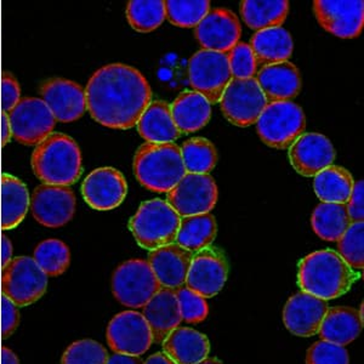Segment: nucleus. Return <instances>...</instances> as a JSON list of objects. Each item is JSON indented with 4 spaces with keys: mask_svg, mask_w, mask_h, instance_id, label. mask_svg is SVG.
Masks as SVG:
<instances>
[{
    "mask_svg": "<svg viewBox=\"0 0 364 364\" xmlns=\"http://www.w3.org/2000/svg\"><path fill=\"white\" fill-rule=\"evenodd\" d=\"M181 216L163 199H151L141 204L129 221V228L137 245L146 250H156L175 243Z\"/></svg>",
    "mask_w": 364,
    "mask_h": 364,
    "instance_id": "5",
    "label": "nucleus"
},
{
    "mask_svg": "<svg viewBox=\"0 0 364 364\" xmlns=\"http://www.w3.org/2000/svg\"><path fill=\"white\" fill-rule=\"evenodd\" d=\"M166 18L171 25L181 28H192L210 11L208 0H168L166 1Z\"/></svg>",
    "mask_w": 364,
    "mask_h": 364,
    "instance_id": "38",
    "label": "nucleus"
},
{
    "mask_svg": "<svg viewBox=\"0 0 364 364\" xmlns=\"http://www.w3.org/2000/svg\"><path fill=\"white\" fill-rule=\"evenodd\" d=\"M161 348L175 364H198L209 356L210 343L203 333L178 327L166 336Z\"/></svg>",
    "mask_w": 364,
    "mask_h": 364,
    "instance_id": "25",
    "label": "nucleus"
},
{
    "mask_svg": "<svg viewBox=\"0 0 364 364\" xmlns=\"http://www.w3.org/2000/svg\"><path fill=\"white\" fill-rule=\"evenodd\" d=\"M48 289V276L33 257H14L1 269V294L17 307L32 305L43 298Z\"/></svg>",
    "mask_w": 364,
    "mask_h": 364,
    "instance_id": "7",
    "label": "nucleus"
},
{
    "mask_svg": "<svg viewBox=\"0 0 364 364\" xmlns=\"http://www.w3.org/2000/svg\"><path fill=\"white\" fill-rule=\"evenodd\" d=\"M106 339L114 353L140 357L154 343V336L142 314L124 311L108 323Z\"/></svg>",
    "mask_w": 364,
    "mask_h": 364,
    "instance_id": "12",
    "label": "nucleus"
},
{
    "mask_svg": "<svg viewBox=\"0 0 364 364\" xmlns=\"http://www.w3.org/2000/svg\"><path fill=\"white\" fill-rule=\"evenodd\" d=\"M193 252L178 243L164 245L149 252V262L161 288L178 289L185 286Z\"/></svg>",
    "mask_w": 364,
    "mask_h": 364,
    "instance_id": "22",
    "label": "nucleus"
},
{
    "mask_svg": "<svg viewBox=\"0 0 364 364\" xmlns=\"http://www.w3.org/2000/svg\"><path fill=\"white\" fill-rule=\"evenodd\" d=\"M242 28L238 17L228 9L210 10L198 25L195 36L203 50L228 54L240 41Z\"/></svg>",
    "mask_w": 364,
    "mask_h": 364,
    "instance_id": "19",
    "label": "nucleus"
},
{
    "mask_svg": "<svg viewBox=\"0 0 364 364\" xmlns=\"http://www.w3.org/2000/svg\"><path fill=\"white\" fill-rule=\"evenodd\" d=\"M108 357L107 350L95 340H79L63 352L61 364H107Z\"/></svg>",
    "mask_w": 364,
    "mask_h": 364,
    "instance_id": "40",
    "label": "nucleus"
},
{
    "mask_svg": "<svg viewBox=\"0 0 364 364\" xmlns=\"http://www.w3.org/2000/svg\"><path fill=\"white\" fill-rule=\"evenodd\" d=\"M33 260L48 277H58L70 267V248L63 240H43L34 250Z\"/></svg>",
    "mask_w": 364,
    "mask_h": 364,
    "instance_id": "37",
    "label": "nucleus"
},
{
    "mask_svg": "<svg viewBox=\"0 0 364 364\" xmlns=\"http://www.w3.org/2000/svg\"><path fill=\"white\" fill-rule=\"evenodd\" d=\"M170 111L180 134H192L209 123L211 105L196 91H182L170 105Z\"/></svg>",
    "mask_w": 364,
    "mask_h": 364,
    "instance_id": "27",
    "label": "nucleus"
},
{
    "mask_svg": "<svg viewBox=\"0 0 364 364\" xmlns=\"http://www.w3.org/2000/svg\"><path fill=\"white\" fill-rule=\"evenodd\" d=\"M13 243L8 237H1V269L13 260Z\"/></svg>",
    "mask_w": 364,
    "mask_h": 364,
    "instance_id": "48",
    "label": "nucleus"
},
{
    "mask_svg": "<svg viewBox=\"0 0 364 364\" xmlns=\"http://www.w3.org/2000/svg\"><path fill=\"white\" fill-rule=\"evenodd\" d=\"M305 129V113L291 101L267 104L257 122L259 136L265 145L272 149H289Z\"/></svg>",
    "mask_w": 364,
    "mask_h": 364,
    "instance_id": "6",
    "label": "nucleus"
},
{
    "mask_svg": "<svg viewBox=\"0 0 364 364\" xmlns=\"http://www.w3.org/2000/svg\"><path fill=\"white\" fill-rule=\"evenodd\" d=\"M240 15L254 31L282 27L289 13L287 0H245L240 3Z\"/></svg>",
    "mask_w": 364,
    "mask_h": 364,
    "instance_id": "31",
    "label": "nucleus"
},
{
    "mask_svg": "<svg viewBox=\"0 0 364 364\" xmlns=\"http://www.w3.org/2000/svg\"><path fill=\"white\" fill-rule=\"evenodd\" d=\"M328 309L327 301L300 291L287 301L283 322L291 334L310 338L318 334Z\"/></svg>",
    "mask_w": 364,
    "mask_h": 364,
    "instance_id": "21",
    "label": "nucleus"
},
{
    "mask_svg": "<svg viewBox=\"0 0 364 364\" xmlns=\"http://www.w3.org/2000/svg\"><path fill=\"white\" fill-rule=\"evenodd\" d=\"M39 92L55 119L61 123H72L87 111L85 90L72 80L48 79L43 82Z\"/></svg>",
    "mask_w": 364,
    "mask_h": 364,
    "instance_id": "18",
    "label": "nucleus"
},
{
    "mask_svg": "<svg viewBox=\"0 0 364 364\" xmlns=\"http://www.w3.org/2000/svg\"><path fill=\"white\" fill-rule=\"evenodd\" d=\"M290 164L298 174L315 178L323 169L333 166L336 149L322 134H302L289 147Z\"/></svg>",
    "mask_w": 364,
    "mask_h": 364,
    "instance_id": "20",
    "label": "nucleus"
},
{
    "mask_svg": "<svg viewBox=\"0 0 364 364\" xmlns=\"http://www.w3.org/2000/svg\"><path fill=\"white\" fill-rule=\"evenodd\" d=\"M360 277V272L352 269L339 252L331 249L312 252L299 264L301 291L324 301L346 294Z\"/></svg>",
    "mask_w": 364,
    "mask_h": 364,
    "instance_id": "2",
    "label": "nucleus"
},
{
    "mask_svg": "<svg viewBox=\"0 0 364 364\" xmlns=\"http://www.w3.org/2000/svg\"><path fill=\"white\" fill-rule=\"evenodd\" d=\"M228 277V257L221 249L210 245L192 257L185 287L202 298H214L224 288Z\"/></svg>",
    "mask_w": 364,
    "mask_h": 364,
    "instance_id": "14",
    "label": "nucleus"
},
{
    "mask_svg": "<svg viewBox=\"0 0 364 364\" xmlns=\"http://www.w3.org/2000/svg\"><path fill=\"white\" fill-rule=\"evenodd\" d=\"M306 364H350V356L343 346L319 340L309 348Z\"/></svg>",
    "mask_w": 364,
    "mask_h": 364,
    "instance_id": "43",
    "label": "nucleus"
},
{
    "mask_svg": "<svg viewBox=\"0 0 364 364\" xmlns=\"http://www.w3.org/2000/svg\"><path fill=\"white\" fill-rule=\"evenodd\" d=\"M43 185L70 187L83 173L78 144L66 134L53 133L37 145L31 158Z\"/></svg>",
    "mask_w": 364,
    "mask_h": 364,
    "instance_id": "3",
    "label": "nucleus"
},
{
    "mask_svg": "<svg viewBox=\"0 0 364 364\" xmlns=\"http://www.w3.org/2000/svg\"><path fill=\"white\" fill-rule=\"evenodd\" d=\"M267 104L291 101L301 90V75L294 63H274L257 70L254 77Z\"/></svg>",
    "mask_w": 364,
    "mask_h": 364,
    "instance_id": "23",
    "label": "nucleus"
},
{
    "mask_svg": "<svg viewBox=\"0 0 364 364\" xmlns=\"http://www.w3.org/2000/svg\"><path fill=\"white\" fill-rule=\"evenodd\" d=\"M149 262L134 259L117 267L112 277V293L124 306L141 309L161 290Z\"/></svg>",
    "mask_w": 364,
    "mask_h": 364,
    "instance_id": "8",
    "label": "nucleus"
},
{
    "mask_svg": "<svg viewBox=\"0 0 364 364\" xmlns=\"http://www.w3.org/2000/svg\"><path fill=\"white\" fill-rule=\"evenodd\" d=\"M21 96V87L10 72H3L1 75V108L3 112L10 113L18 104Z\"/></svg>",
    "mask_w": 364,
    "mask_h": 364,
    "instance_id": "44",
    "label": "nucleus"
},
{
    "mask_svg": "<svg viewBox=\"0 0 364 364\" xmlns=\"http://www.w3.org/2000/svg\"><path fill=\"white\" fill-rule=\"evenodd\" d=\"M218 202V186L209 174H190L168 192L166 203L181 218L207 214Z\"/></svg>",
    "mask_w": 364,
    "mask_h": 364,
    "instance_id": "11",
    "label": "nucleus"
},
{
    "mask_svg": "<svg viewBox=\"0 0 364 364\" xmlns=\"http://www.w3.org/2000/svg\"><path fill=\"white\" fill-rule=\"evenodd\" d=\"M87 108L95 122L119 130L136 127L152 102V90L140 70L111 63L91 75L85 89Z\"/></svg>",
    "mask_w": 364,
    "mask_h": 364,
    "instance_id": "1",
    "label": "nucleus"
},
{
    "mask_svg": "<svg viewBox=\"0 0 364 364\" xmlns=\"http://www.w3.org/2000/svg\"><path fill=\"white\" fill-rule=\"evenodd\" d=\"M198 364H224L221 360H218V358H207V360H202V362H199Z\"/></svg>",
    "mask_w": 364,
    "mask_h": 364,
    "instance_id": "52",
    "label": "nucleus"
},
{
    "mask_svg": "<svg viewBox=\"0 0 364 364\" xmlns=\"http://www.w3.org/2000/svg\"><path fill=\"white\" fill-rule=\"evenodd\" d=\"M1 364H20V360L13 350L3 346L1 348Z\"/></svg>",
    "mask_w": 364,
    "mask_h": 364,
    "instance_id": "50",
    "label": "nucleus"
},
{
    "mask_svg": "<svg viewBox=\"0 0 364 364\" xmlns=\"http://www.w3.org/2000/svg\"><path fill=\"white\" fill-rule=\"evenodd\" d=\"M31 198L25 183L10 174L1 175V228L14 230L21 224Z\"/></svg>",
    "mask_w": 364,
    "mask_h": 364,
    "instance_id": "30",
    "label": "nucleus"
},
{
    "mask_svg": "<svg viewBox=\"0 0 364 364\" xmlns=\"http://www.w3.org/2000/svg\"><path fill=\"white\" fill-rule=\"evenodd\" d=\"M134 174L147 190L168 193L186 175L181 149L175 142H146L134 157Z\"/></svg>",
    "mask_w": 364,
    "mask_h": 364,
    "instance_id": "4",
    "label": "nucleus"
},
{
    "mask_svg": "<svg viewBox=\"0 0 364 364\" xmlns=\"http://www.w3.org/2000/svg\"><path fill=\"white\" fill-rule=\"evenodd\" d=\"M363 329L360 312L352 307L340 306L328 309L323 318L318 334L321 340L345 346L356 340Z\"/></svg>",
    "mask_w": 364,
    "mask_h": 364,
    "instance_id": "28",
    "label": "nucleus"
},
{
    "mask_svg": "<svg viewBox=\"0 0 364 364\" xmlns=\"http://www.w3.org/2000/svg\"><path fill=\"white\" fill-rule=\"evenodd\" d=\"M348 218L351 224L363 223L364 218V182L363 180L355 182L352 188L351 197L346 203Z\"/></svg>",
    "mask_w": 364,
    "mask_h": 364,
    "instance_id": "46",
    "label": "nucleus"
},
{
    "mask_svg": "<svg viewBox=\"0 0 364 364\" xmlns=\"http://www.w3.org/2000/svg\"><path fill=\"white\" fill-rule=\"evenodd\" d=\"M355 181L348 170L331 166L316 175L314 188L323 203L346 204L351 197Z\"/></svg>",
    "mask_w": 364,
    "mask_h": 364,
    "instance_id": "33",
    "label": "nucleus"
},
{
    "mask_svg": "<svg viewBox=\"0 0 364 364\" xmlns=\"http://www.w3.org/2000/svg\"><path fill=\"white\" fill-rule=\"evenodd\" d=\"M144 364H175L164 352H157L149 356Z\"/></svg>",
    "mask_w": 364,
    "mask_h": 364,
    "instance_id": "51",
    "label": "nucleus"
},
{
    "mask_svg": "<svg viewBox=\"0 0 364 364\" xmlns=\"http://www.w3.org/2000/svg\"><path fill=\"white\" fill-rule=\"evenodd\" d=\"M128 193L124 175L114 168H99L87 175L82 185V195L95 210H112L123 203Z\"/></svg>",
    "mask_w": 364,
    "mask_h": 364,
    "instance_id": "17",
    "label": "nucleus"
},
{
    "mask_svg": "<svg viewBox=\"0 0 364 364\" xmlns=\"http://www.w3.org/2000/svg\"><path fill=\"white\" fill-rule=\"evenodd\" d=\"M311 224L319 238L328 242L339 240L351 225L346 204H319L314 210Z\"/></svg>",
    "mask_w": 364,
    "mask_h": 364,
    "instance_id": "34",
    "label": "nucleus"
},
{
    "mask_svg": "<svg viewBox=\"0 0 364 364\" xmlns=\"http://www.w3.org/2000/svg\"><path fill=\"white\" fill-rule=\"evenodd\" d=\"M1 338L8 339L13 336L20 323L18 307L6 296H1Z\"/></svg>",
    "mask_w": 364,
    "mask_h": 364,
    "instance_id": "45",
    "label": "nucleus"
},
{
    "mask_svg": "<svg viewBox=\"0 0 364 364\" xmlns=\"http://www.w3.org/2000/svg\"><path fill=\"white\" fill-rule=\"evenodd\" d=\"M176 298L182 321L196 324L203 322L204 319L207 318L209 307L205 299L202 298L200 295L196 294L187 287L183 286L176 289Z\"/></svg>",
    "mask_w": 364,
    "mask_h": 364,
    "instance_id": "42",
    "label": "nucleus"
},
{
    "mask_svg": "<svg viewBox=\"0 0 364 364\" xmlns=\"http://www.w3.org/2000/svg\"><path fill=\"white\" fill-rule=\"evenodd\" d=\"M0 135H1V146L5 147L13 137V129H11V123H10L8 113L1 112V133Z\"/></svg>",
    "mask_w": 364,
    "mask_h": 364,
    "instance_id": "47",
    "label": "nucleus"
},
{
    "mask_svg": "<svg viewBox=\"0 0 364 364\" xmlns=\"http://www.w3.org/2000/svg\"><path fill=\"white\" fill-rule=\"evenodd\" d=\"M363 233V223H355L348 226L346 232L338 240L340 257L356 272H362L364 267Z\"/></svg>",
    "mask_w": 364,
    "mask_h": 364,
    "instance_id": "39",
    "label": "nucleus"
},
{
    "mask_svg": "<svg viewBox=\"0 0 364 364\" xmlns=\"http://www.w3.org/2000/svg\"><path fill=\"white\" fill-rule=\"evenodd\" d=\"M107 364H144V360L140 357L114 353L108 357Z\"/></svg>",
    "mask_w": 364,
    "mask_h": 364,
    "instance_id": "49",
    "label": "nucleus"
},
{
    "mask_svg": "<svg viewBox=\"0 0 364 364\" xmlns=\"http://www.w3.org/2000/svg\"><path fill=\"white\" fill-rule=\"evenodd\" d=\"M228 65L233 79L254 78L257 73V61L247 43H237L228 53Z\"/></svg>",
    "mask_w": 364,
    "mask_h": 364,
    "instance_id": "41",
    "label": "nucleus"
},
{
    "mask_svg": "<svg viewBox=\"0 0 364 364\" xmlns=\"http://www.w3.org/2000/svg\"><path fill=\"white\" fill-rule=\"evenodd\" d=\"M166 17L164 0H132L127 5L129 25L140 33H149L157 29Z\"/></svg>",
    "mask_w": 364,
    "mask_h": 364,
    "instance_id": "35",
    "label": "nucleus"
},
{
    "mask_svg": "<svg viewBox=\"0 0 364 364\" xmlns=\"http://www.w3.org/2000/svg\"><path fill=\"white\" fill-rule=\"evenodd\" d=\"M249 46L254 53L257 70L274 63H286L294 49L291 36L282 27L259 31L252 36Z\"/></svg>",
    "mask_w": 364,
    "mask_h": 364,
    "instance_id": "26",
    "label": "nucleus"
},
{
    "mask_svg": "<svg viewBox=\"0 0 364 364\" xmlns=\"http://www.w3.org/2000/svg\"><path fill=\"white\" fill-rule=\"evenodd\" d=\"M188 78L193 91L203 95L209 104H219L233 79L228 54L199 50L190 58Z\"/></svg>",
    "mask_w": 364,
    "mask_h": 364,
    "instance_id": "9",
    "label": "nucleus"
},
{
    "mask_svg": "<svg viewBox=\"0 0 364 364\" xmlns=\"http://www.w3.org/2000/svg\"><path fill=\"white\" fill-rule=\"evenodd\" d=\"M267 106L255 78L232 79L220 100V107L231 124L247 128L255 124Z\"/></svg>",
    "mask_w": 364,
    "mask_h": 364,
    "instance_id": "10",
    "label": "nucleus"
},
{
    "mask_svg": "<svg viewBox=\"0 0 364 364\" xmlns=\"http://www.w3.org/2000/svg\"><path fill=\"white\" fill-rule=\"evenodd\" d=\"M13 136L26 146L39 145L53 134L56 119L44 101L25 97L9 113Z\"/></svg>",
    "mask_w": 364,
    "mask_h": 364,
    "instance_id": "13",
    "label": "nucleus"
},
{
    "mask_svg": "<svg viewBox=\"0 0 364 364\" xmlns=\"http://www.w3.org/2000/svg\"><path fill=\"white\" fill-rule=\"evenodd\" d=\"M315 15L321 27L336 37L356 38L364 25V3L362 0H316Z\"/></svg>",
    "mask_w": 364,
    "mask_h": 364,
    "instance_id": "15",
    "label": "nucleus"
},
{
    "mask_svg": "<svg viewBox=\"0 0 364 364\" xmlns=\"http://www.w3.org/2000/svg\"><path fill=\"white\" fill-rule=\"evenodd\" d=\"M137 130L141 136L152 144L174 142L181 135L173 120L170 105L164 101L151 102L137 122Z\"/></svg>",
    "mask_w": 364,
    "mask_h": 364,
    "instance_id": "29",
    "label": "nucleus"
},
{
    "mask_svg": "<svg viewBox=\"0 0 364 364\" xmlns=\"http://www.w3.org/2000/svg\"><path fill=\"white\" fill-rule=\"evenodd\" d=\"M216 233L215 216L210 213L186 216L181 218L175 243L196 254L210 247L215 240Z\"/></svg>",
    "mask_w": 364,
    "mask_h": 364,
    "instance_id": "32",
    "label": "nucleus"
},
{
    "mask_svg": "<svg viewBox=\"0 0 364 364\" xmlns=\"http://www.w3.org/2000/svg\"><path fill=\"white\" fill-rule=\"evenodd\" d=\"M182 161L190 174H209L218 163L215 146L204 137L187 140L181 147Z\"/></svg>",
    "mask_w": 364,
    "mask_h": 364,
    "instance_id": "36",
    "label": "nucleus"
},
{
    "mask_svg": "<svg viewBox=\"0 0 364 364\" xmlns=\"http://www.w3.org/2000/svg\"><path fill=\"white\" fill-rule=\"evenodd\" d=\"M75 195L70 187L41 185L31 198V209L34 219L49 228H63L73 219L75 213Z\"/></svg>",
    "mask_w": 364,
    "mask_h": 364,
    "instance_id": "16",
    "label": "nucleus"
},
{
    "mask_svg": "<svg viewBox=\"0 0 364 364\" xmlns=\"http://www.w3.org/2000/svg\"><path fill=\"white\" fill-rule=\"evenodd\" d=\"M142 309V315L152 331L154 343H163L166 336L181 324L176 290L161 288Z\"/></svg>",
    "mask_w": 364,
    "mask_h": 364,
    "instance_id": "24",
    "label": "nucleus"
}]
</instances>
